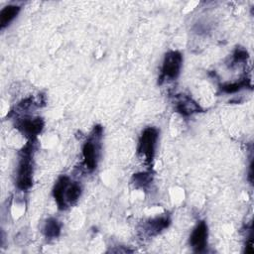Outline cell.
I'll return each mask as SVG.
<instances>
[{"mask_svg": "<svg viewBox=\"0 0 254 254\" xmlns=\"http://www.w3.org/2000/svg\"><path fill=\"white\" fill-rule=\"evenodd\" d=\"M35 150V139L29 142L19 152L17 173H16V187L22 191L28 190L33 185V156Z\"/></svg>", "mask_w": 254, "mask_h": 254, "instance_id": "cell-1", "label": "cell"}, {"mask_svg": "<svg viewBox=\"0 0 254 254\" xmlns=\"http://www.w3.org/2000/svg\"><path fill=\"white\" fill-rule=\"evenodd\" d=\"M81 190L82 189L79 183L70 181L67 176H62L54 186L53 196L58 207L64 210L78 200Z\"/></svg>", "mask_w": 254, "mask_h": 254, "instance_id": "cell-2", "label": "cell"}, {"mask_svg": "<svg viewBox=\"0 0 254 254\" xmlns=\"http://www.w3.org/2000/svg\"><path fill=\"white\" fill-rule=\"evenodd\" d=\"M101 137H102V128L100 126H95L88 136L87 140L84 142L82 147V157L83 165L85 169L89 172H92L96 169L101 147Z\"/></svg>", "mask_w": 254, "mask_h": 254, "instance_id": "cell-3", "label": "cell"}, {"mask_svg": "<svg viewBox=\"0 0 254 254\" xmlns=\"http://www.w3.org/2000/svg\"><path fill=\"white\" fill-rule=\"evenodd\" d=\"M159 139V131L155 127H147L140 135L138 142V154L146 164L150 165L154 159Z\"/></svg>", "mask_w": 254, "mask_h": 254, "instance_id": "cell-4", "label": "cell"}, {"mask_svg": "<svg viewBox=\"0 0 254 254\" xmlns=\"http://www.w3.org/2000/svg\"><path fill=\"white\" fill-rule=\"evenodd\" d=\"M182 65L183 56L179 51H170L166 53L161 66L159 82L162 83L164 80L176 79L181 72Z\"/></svg>", "mask_w": 254, "mask_h": 254, "instance_id": "cell-5", "label": "cell"}, {"mask_svg": "<svg viewBox=\"0 0 254 254\" xmlns=\"http://www.w3.org/2000/svg\"><path fill=\"white\" fill-rule=\"evenodd\" d=\"M15 127L29 140L36 139L44 128V121L41 117L25 116L18 118L15 122Z\"/></svg>", "mask_w": 254, "mask_h": 254, "instance_id": "cell-6", "label": "cell"}, {"mask_svg": "<svg viewBox=\"0 0 254 254\" xmlns=\"http://www.w3.org/2000/svg\"><path fill=\"white\" fill-rule=\"evenodd\" d=\"M207 236L208 230L205 221H199L195 227L192 229L190 236V245L191 249L196 252L200 253L205 250L207 245Z\"/></svg>", "mask_w": 254, "mask_h": 254, "instance_id": "cell-7", "label": "cell"}, {"mask_svg": "<svg viewBox=\"0 0 254 254\" xmlns=\"http://www.w3.org/2000/svg\"><path fill=\"white\" fill-rule=\"evenodd\" d=\"M175 108L177 112L181 113L183 116H190L202 111L198 103H196L191 97L185 94H180L176 97Z\"/></svg>", "mask_w": 254, "mask_h": 254, "instance_id": "cell-8", "label": "cell"}, {"mask_svg": "<svg viewBox=\"0 0 254 254\" xmlns=\"http://www.w3.org/2000/svg\"><path fill=\"white\" fill-rule=\"evenodd\" d=\"M171 220L168 215H162V216H157L155 218L149 219L145 224L143 225V233L146 234L147 236H155L159 234L162 230L166 229Z\"/></svg>", "mask_w": 254, "mask_h": 254, "instance_id": "cell-9", "label": "cell"}, {"mask_svg": "<svg viewBox=\"0 0 254 254\" xmlns=\"http://www.w3.org/2000/svg\"><path fill=\"white\" fill-rule=\"evenodd\" d=\"M20 6L18 5H8L5 6L0 12V27L4 29L7 27L19 14Z\"/></svg>", "mask_w": 254, "mask_h": 254, "instance_id": "cell-10", "label": "cell"}, {"mask_svg": "<svg viewBox=\"0 0 254 254\" xmlns=\"http://www.w3.org/2000/svg\"><path fill=\"white\" fill-rule=\"evenodd\" d=\"M61 230H62L61 222L57 218H54V217L47 219L45 222L44 228H43L44 235L48 240L55 239V238L59 237L61 234Z\"/></svg>", "mask_w": 254, "mask_h": 254, "instance_id": "cell-11", "label": "cell"}, {"mask_svg": "<svg viewBox=\"0 0 254 254\" xmlns=\"http://www.w3.org/2000/svg\"><path fill=\"white\" fill-rule=\"evenodd\" d=\"M247 86L251 87V83H250V79L245 77V78L240 79V80L235 81V82L221 84L220 85V90L222 92H225V93H234V92L239 91L242 88H245Z\"/></svg>", "mask_w": 254, "mask_h": 254, "instance_id": "cell-12", "label": "cell"}, {"mask_svg": "<svg viewBox=\"0 0 254 254\" xmlns=\"http://www.w3.org/2000/svg\"><path fill=\"white\" fill-rule=\"evenodd\" d=\"M152 182V177L151 174L149 173H138V174H134L133 178H132V183L135 185L136 188H141V189H145L146 187H148L150 185V183Z\"/></svg>", "mask_w": 254, "mask_h": 254, "instance_id": "cell-13", "label": "cell"}, {"mask_svg": "<svg viewBox=\"0 0 254 254\" xmlns=\"http://www.w3.org/2000/svg\"><path fill=\"white\" fill-rule=\"evenodd\" d=\"M247 59H248L247 51L242 49V48H236L235 51L232 54L230 65L232 66L234 64H240V63H244Z\"/></svg>", "mask_w": 254, "mask_h": 254, "instance_id": "cell-14", "label": "cell"}]
</instances>
